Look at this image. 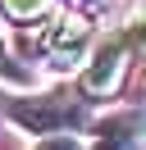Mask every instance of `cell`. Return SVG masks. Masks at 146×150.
<instances>
[{"instance_id":"6da1fadb","label":"cell","mask_w":146,"mask_h":150,"mask_svg":"<svg viewBox=\"0 0 146 150\" xmlns=\"http://www.w3.org/2000/svg\"><path fill=\"white\" fill-rule=\"evenodd\" d=\"M5 118L27 137L46 141V137H78V127H87L91 114L82 100H69V96H14L5 100Z\"/></svg>"},{"instance_id":"52a82bcc","label":"cell","mask_w":146,"mask_h":150,"mask_svg":"<svg viewBox=\"0 0 146 150\" xmlns=\"http://www.w3.org/2000/svg\"><path fill=\"white\" fill-rule=\"evenodd\" d=\"M128 41H132V50H137V55H142V64H146V0H142V5H137V9H132V18H128Z\"/></svg>"},{"instance_id":"9c48e42d","label":"cell","mask_w":146,"mask_h":150,"mask_svg":"<svg viewBox=\"0 0 146 150\" xmlns=\"http://www.w3.org/2000/svg\"><path fill=\"white\" fill-rule=\"evenodd\" d=\"M82 9H100V5H110V0H78Z\"/></svg>"},{"instance_id":"7a4b0ae2","label":"cell","mask_w":146,"mask_h":150,"mask_svg":"<svg viewBox=\"0 0 146 150\" xmlns=\"http://www.w3.org/2000/svg\"><path fill=\"white\" fill-rule=\"evenodd\" d=\"M128 59H132V41L128 32H110L91 46L87 64H82V91L87 96H114L123 86V73H128Z\"/></svg>"},{"instance_id":"8992f818","label":"cell","mask_w":146,"mask_h":150,"mask_svg":"<svg viewBox=\"0 0 146 150\" xmlns=\"http://www.w3.org/2000/svg\"><path fill=\"white\" fill-rule=\"evenodd\" d=\"M0 82H9V86H32V73H27V68H18V59L9 55L5 41H0Z\"/></svg>"},{"instance_id":"277c9868","label":"cell","mask_w":146,"mask_h":150,"mask_svg":"<svg viewBox=\"0 0 146 150\" xmlns=\"http://www.w3.org/2000/svg\"><path fill=\"white\" fill-rule=\"evenodd\" d=\"M146 141V109H119L91 123V150H137Z\"/></svg>"},{"instance_id":"5b68a950","label":"cell","mask_w":146,"mask_h":150,"mask_svg":"<svg viewBox=\"0 0 146 150\" xmlns=\"http://www.w3.org/2000/svg\"><path fill=\"white\" fill-rule=\"evenodd\" d=\"M55 14V0H0V18H9V23H41V18H50Z\"/></svg>"},{"instance_id":"ba28073f","label":"cell","mask_w":146,"mask_h":150,"mask_svg":"<svg viewBox=\"0 0 146 150\" xmlns=\"http://www.w3.org/2000/svg\"><path fill=\"white\" fill-rule=\"evenodd\" d=\"M32 150H91L82 137H46V141H36Z\"/></svg>"},{"instance_id":"3957f363","label":"cell","mask_w":146,"mask_h":150,"mask_svg":"<svg viewBox=\"0 0 146 150\" xmlns=\"http://www.w3.org/2000/svg\"><path fill=\"white\" fill-rule=\"evenodd\" d=\"M87 46H91L87 14H59V18L46 28V59H50L55 68H73Z\"/></svg>"}]
</instances>
